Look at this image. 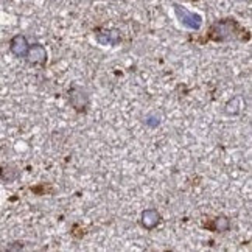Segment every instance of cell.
Segmentation results:
<instances>
[{
  "label": "cell",
  "instance_id": "6",
  "mask_svg": "<svg viewBox=\"0 0 252 252\" xmlns=\"http://www.w3.org/2000/svg\"><path fill=\"white\" fill-rule=\"evenodd\" d=\"M96 41L101 45H117L122 41V34L119 30H104V32H96L95 34Z\"/></svg>",
  "mask_w": 252,
  "mask_h": 252
},
{
  "label": "cell",
  "instance_id": "8",
  "mask_svg": "<svg viewBox=\"0 0 252 252\" xmlns=\"http://www.w3.org/2000/svg\"><path fill=\"white\" fill-rule=\"evenodd\" d=\"M207 229H210L212 232H227L230 229V221L227 217H217L213 218L212 222H209V224H206Z\"/></svg>",
  "mask_w": 252,
  "mask_h": 252
},
{
  "label": "cell",
  "instance_id": "5",
  "mask_svg": "<svg viewBox=\"0 0 252 252\" xmlns=\"http://www.w3.org/2000/svg\"><path fill=\"white\" fill-rule=\"evenodd\" d=\"M28 41L27 37L22 36V34H16L11 41H9V50L11 53L17 58H25L27 56V52H28Z\"/></svg>",
  "mask_w": 252,
  "mask_h": 252
},
{
  "label": "cell",
  "instance_id": "3",
  "mask_svg": "<svg viewBox=\"0 0 252 252\" xmlns=\"http://www.w3.org/2000/svg\"><path fill=\"white\" fill-rule=\"evenodd\" d=\"M69 101L76 112H84L87 106H89V95H87L86 91L80 89V87H72L69 91Z\"/></svg>",
  "mask_w": 252,
  "mask_h": 252
},
{
  "label": "cell",
  "instance_id": "9",
  "mask_svg": "<svg viewBox=\"0 0 252 252\" xmlns=\"http://www.w3.org/2000/svg\"><path fill=\"white\" fill-rule=\"evenodd\" d=\"M19 178V170L13 165H5L0 167V179L5 182H14Z\"/></svg>",
  "mask_w": 252,
  "mask_h": 252
},
{
  "label": "cell",
  "instance_id": "2",
  "mask_svg": "<svg viewBox=\"0 0 252 252\" xmlns=\"http://www.w3.org/2000/svg\"><path fill=\"white\" fill-rule=\"evenodd\" d=\"M174 13H176L179 22L190 28V30H199L201 28V24H202V19L199 14L196 13H191L186 6H181V5H174Z\"/></svg>",
  "mask_w": 252,
  "mask_h": 252
},
{
  "label": "cell",
  "instance_id": "7",
  "mask_svg": "<svg viewBox=\"0 0 252 252\" xmlns=\"http://www.w3.org/2000/svg\"><path fill=\"white\" fill-rule=\"evenodd\" d=\"M140 222L142 226L147 229V230H153L154 227L159 226L160 222V213L154 209H148V210H143L142 212V217H140Z\"/></svg>",
  "mask_w": 252,
  "mask_h": 252
},
{
  "label": "cell",
  "instance_id": "1",
  "mask_svg": "<svg viewBox=\"0 0 252 252\" xmlns=\"http://www.w3.org/2000/svg\"><path fill=\"white\" fill-rule=\"evenodd\" d=\"M209 39L215 42H229L237 39H245V30L234 19H222L212 24L209 30Z\"/></svg>",
  "mask_w": 252,
  "mask_h": 252
},
{
  "label": "cell",
  "instance_id": "10",
  "mask_svg": "<svg viewBox=\"0 0 252 252\" xmlns=\"http://www.w3.org/2000/svg\"><path fill=\"white\" fill-rule=\"evenodd\" d=\"M145 123H147L148 126H151V128H156V126L160 123V115L156 114V112H153L150 114L147 119H145Z\"/></svg>",
  "mask_w": 252,
  "mask_h": 252
},
{
  "label": "cell",
  "instance_id": "4",
  "mask_svg": "<svg viewBox=\"0 0 252 252\" xmlns=\"http://www.w3.org/2000/svg\"><path fill=\"white\" fill-rule=\"evenodd\" d=\"M27 60L30 64H36V65H45L47 63V50L41 45V44H34L28 47L27 52Z\"/></svg>",
  "mask_w": 252,
  "mask_h": 252
}]
</instances>
